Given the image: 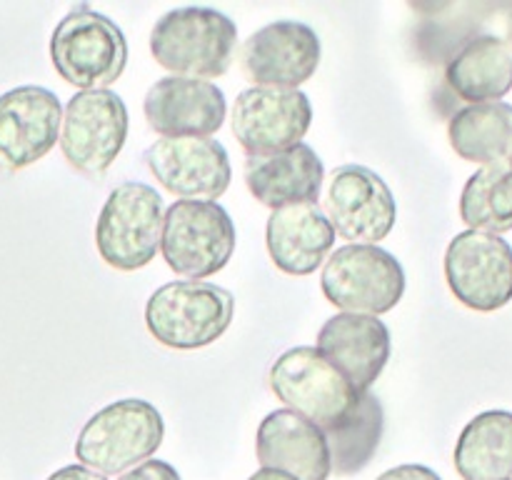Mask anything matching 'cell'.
I'll list each match as a JSON object with an SVG mask.
<instances>
[{
	"label": "cell",
	"mask_w": 512,
	"mask_h": 480,
	"mask_svg": "<svg viewBox=\"0 0 512 480\" xmlns=\"http://www.w3.org/2000/svg\"><path fill=\"white\" fill-rule=\"evenodd\" d=\"M235 223L213 200H175L163 218L160 253L170 270L185 278L220 273L235 253Z\"/></svg>",
	"instance_id": "obj_6"
},
{
	"label": "cell",
	"mask_w": 512,
	"mask_h": 480,
	"mask_svg": "<svg viewBox=\"0 0 512 480\" xmlns=\"http://www.w3.org/2000/svg\"><path fill=\"white\" fill-rule=\"evenodd\" d=\"M238 48V28L215 8H175L150 33V53L178 78H220Z\"/></svg>",
	"instance_id": "obj_1"
},
{
	"label": "cell",
	"mask_w": 512,
	"mask_h": 480,
	"mask_svg": "<svg viewBox=\"0 0 512 480\" xmlns=\"http://www.w3.org/2000/svg\"><path fill=\"white\" fill-rule=\"evenodd\" d=\"M448 138L455 153L468 163L508 165L512 160V105H465L450 118Z\"/></svg>",
	"instance_id": "obj_23"
},
{
	"label": "cell",
	"mask_w": 512,
	"mask_h": 480,
	"mask_svg": "<svg viewBox=\"0 0 512 480\" xmlns=\"http://www.w3.org/2000/svg\"><path fill=\"white\" fill-rule=\"evenodd\" d=\"M63 105L40 85H20L0 95V170L38 163L60 140Z\"/></svg>",
	"instance_id": "obj_14"
},
{
	"label": "cell",
	"mask_w": 512,
	"mask_h": 480,
	"mask_svg": "<svg viewBox=\"0 0 512 480\" xmlns=\"http://www.w3.org/2000/svg\"><path fill=\"white\" fill-rule=\"evenodd\" d=\"M325 213L335 233L350 240V245H378L395 228L398 203L375 170L340 165L328 180Z\"/></svg>",
	"instance_id": "obj_11"
},
{
	"label": "cell",
	"mask_w": 512,
	"mask_h": 480,
	"mask_svg": "<svg viewBox=\"0 0 512 480\" xmlns=\"http://www.w3.org/2000/svg\"><path fill=\"white\" fill-rule=\"evenodd\" d=\"M460 218L478 233L500 235L512 230L510 165H488L470 175L460 195Z\"/></svg>",
	"instance_id": "obj_25"
},
{
	"label": "cell",
	"mask_w": 512,
	"mask_h": 480,
	"mask_svg": "<svg viewBox=\"0 0 512 480\" xmlns=\"http://www.w3.org/2000/svg\"><path fill=\"white\" fill-rule=\"evenodd\" d=\"M235 313V298L225 288L200 280H175L150 295L145 325L165 348L195 350L215 343Z\"/></svg>",
	"instance_id": "obj_4"
},
{
	"label": "cell",
	"mask_w": 512,
	"mask_h": 480,
	"mask_svg": "<svg viewBox=\"0 0 512 480\" xmlns=\"http://www.w3.org/2000/svg\"><path fill=\"white\" fill-rule=\"evenodd\" d=\"M163 435V415L153 403L115 400L83 425L75 440V458L100 475H118L153 458Z\"/></svg>",
	"instance_id": "obj_2"
},
{
	"label": "cell",
	"mask_w": 512,
	"mask_h": 480,
	"mask_svg": "<svg viewBox=\"0 0 512 480\" xmlns=\"http://www.w3.org/2000/svg\"><path fill=\"white\" fill-rule=\"evenodd\" d=\"M265 243L275 268L283 273L310 275L328 260L335 230L318 203H300L270 213Z\"/></svg>",
	"instance_id": "obj_19"
},
{
	"label": "cell",
	"mask_w": 512,
	"mask_h": 480,
	"mask_svg": "<svg viewBox=\"0 0 512 480\" xmlns=\"http://www.w3.org/2000/svg\"><path fill=\"white\" fill-rule=\"evenodd\" d=\"M505 43H508V48H510V53H512V10H510V15H508V40H505Z\"/></svg>",
	"instance_id": "obj_30"
},
{
	"label": "cell",
	"mask_w": 512,
	"mask_h": 480,
	"mask_svg": "<svg viewBox=\"0 0 512 480\" xmlns=\"http://www.w3.org/2000/svg\"><path fill=\"white\" fill-rule=\"evenodd\" d=\"M325 168L310 145L298 143L283 153L248 155L245 185L268 208H288L300 203H318Z\"/></svg>",
	"instance_id": "obj_20"
},
{
	"label": "cell",
	"mask_w": 512,
	"mask_h": 480,
	"mask_svg": "<svg viewBox=\"0 0 512 480\" xmlns=\"http://www.w3.org/2000/svg\"><path fill=\"white\" fill-rule=\"evenodd\" d=\"M378 480H443L433 468L428 465H398V468H390L380 475Z\"/></svg>",
	"instance_id": "obj_27"
},
{
	"label": "cell",
	"mask_w": 512,
	"mask_h": 480,
	"mask_svg": "<svg viewBox=\"0 0 512 480\" xmlns=\"http://www.w3.org/2000/svg\"><path fill=\"white\" fill-rule=\"evenodd\" d=\"M50 60L65 83L83 90H108L128 63V40L108 15L78 5L50 35Z\"/></svg>",
	"instance_id": "obj_3"
},
{
	"label": "cell",
	"mask_w": 512,
	"mask_h": 480,
	"mask_svg": "<svg viewBox=\"0 0 512 480\" xmlns=\"http://www.w3.org/2000/svg\"><path fill=\"white\" fill-rule=\"evenodd\" d=\"M445 280L455 298L478 313H495L512 300V245L500 235L465 230L445 250Z\"/></svg>",
	"instance_id": "obj_10"
},
{
	"label": "cell",
	"mask_w": 512,
	"mask_h": 480,
	"mask_svg": "<svg viewBox=\"0 0 512 480\" xmlns=\"http://www.w3.org/2000/svg\"><path fill=\"white\" fill-rule=\"evenodd\" d=\"M315 350L343 373L358 393H370L390 358V330L373 315L338 313L318 333Z\"/></svg>",
	"instance_id": "obj_17"
},
{
	"label": "cell",
	"mask_w": 512,
	"mask_h": 480,
	"mask_svg": "<svg viewBox=\"0 0 512 480\" xmlns=\"http://www.w3.org/2000/svg\"><path fill=\"white\" fill-rule=\"evenodd\" d=\"M128 108L113 90H83L68 100L60 123V150L83 175L98 178L123 150Z\"/></svg>",
	"instance_id": "obj_9"
},
{
	"label": "cell",
	"mask_w": 512,
	"mask_h": 480,
	"mask_svg": "<svg viewBox=\"0 0 512 480\" xmlns=\"http://www.w3.org/2000/svg\"><path fill=\"white\" fill-rule=\"evenodd\" d=\"M510 163H512V160H510Z\"/></svg>",
	"instance_id": "obj_31"
},
{
	"label": "cell",
	"mask_w": 512,
	"mask_h": 480,
	"mask_svg": "<svg viewBox=\"0 0 512 480\" xmlns=\"http://www.w3.org/2000/svg\"><path fill=\"white\" fill-rule=\"evenodd\" d=\"M248 480H295V478H290V475L280 473V470H268V468H260L258 473H253V475H250Z\"/></svg>",
	"instance_id": "obj_29"
},
{
	"label": "cell",
	"mask_w": 512,
	"mask_h": 480,
	"mask_svg": "<svg viewBox=\"0 0 512 480\" xmlns=\"http://www.w3.org/2000/svg\"><path fill=\"white\" fill-rule=\"evenodd\" d=\"M243 73L255 88L298 90L320 65V38L300 20H275L240 48Z\"/></svg>",
	"instance_id": "obj_12"
},
{
	"label": "cell",
	"mask_w": 512,
	"mask_h": 480,
	"mask_svg": "<svg viewBox=\"0 0 512 480\" xmlns=\"http://www.w3.org/2000/svg\"><path fill=\"white\" fill-rule=\"evenodd\" d=\"M145 165L165 190L183 200H218L230 185V160L213 138H160L145 150Z\"/></svg>",
	"instance_id": "obj_15"
},
{
	"label": "cell",
	"mask_w": 512,
	"mask_h": 480,
	"mask_svg": "<svg viewBox=\"0 0 512 480\" xmlns=\"http://www.w3.org/2000/svg\"><path fill=\"white\" fill-rule=\"evenodd\" d=\"M258 460L295 480H328L330 448L325 433L293 410H273L258 428Z\"/></svg>",
	"instance_id": "obj_18"
},
{
	"label": "cell",
	"mask_w": 512,
	"mask_h": 480,
	"mask_svg": "<svg viewBox=\"0 0 512 480\" xmlns=\"http://www.w3.org/2000/svg\"><path fill=\"white\" fill-rule=\"evenodd\" d=\"M313 108L303 90L248 88L235 98L233 135L248 155L293 148L310 130Z\"/></svg>",
	"instance_id": "obj_13"
},
{
	"label": "cell",
	"mask_w": 512,
	"mask_h": 480,
	"mask_svg": "<svg viewBox=\"0 0 512 480\" xmlns=\"http://www.w3.org/2000/svg\"><path fill=\"white\" fill-rule=\"evenodd\" d=\"M453 458L463 480H510L512 413L485 410L475 415L460 433Z\"/></svg>",
	"instance_id": "obj_22"
},
{
	"label": "cell",
	"mask_w": 512,
	"mask_h": 480,
	"mask_svg": "<svg viewBox=\"0 0 512 480\" xmlns=\"http://www.w3.org/2000/svg\"><path fill=\"white\" fill-rule=\"evenodd\" d=\"M163 198L148 183H120L105 200L95 225V248L115 270H140L158 255L163 235Z\"/></svg>",
	"instance_id": "obj_7"
},
{
	"label": "cell",
	"mask_w": 512,
	"mask_h": 480,
	"mask_svg": "<svg viewBox=\"0 0 512 480\" xmlns=\"http://www.w3.org/2000/svg\"><path fill=\"white\" fill-rule=\"evenodd\" d=\"M448 85L470 105L498 103L512 90V53L503 38L478 35L455 53L445 70Z\"/></svg>",
	"instance_id": "obj_21"
},
{
	"label": "cell",
	"mask_w": 512,
	"mask_h": 480,
	"mask_svg": "<svg viewBox=\"0 0 512 480\" xmlns=\"http://www.w3.org/2000/svg\"><path fill=\"white\" fill-rule=\"evenodd\" d=\"M48 480H108V478L95 473V470L85 468V465H65V468L55 470Z\"/></svg>",
	"instance_id": "obj_28"
},
{
	"label": "cell",
	"mask_w": 512,
	"mask_h": 480,
	"mask_svg": "<svg viewBox=\"0 0 512 480\" xmlns=\"http://www.w3.org/2000/svg\"><path fill=\"white\" fill-rule=\"evenodd\" d=\"M145 120L163 138H210L223 128L225 93L210 80L160 78L145 95Z\"/></svg>",
	"instance_id": "obj_16"
},
{
	"label": "cell",
	"mask_w": 512,
	"mask_h": 480,
	"mask_svg": "<svg viewBox=\"0 0 512 480\" xmlns=\"http://www.w3.org/2000/svg\"><path fill=\"white\" fill-rule=\"evenodd\" d=\"M320 285L335 308L378 318L403 300L405 270L380 245H343L325 260Z\"/></svg>",
	"instance_id": "obj_8"
},
{
	"label": "cell",
	"mask_w": 512,
	"mask_h": 480,
	"mask_svg": "<svg viewBox=\"0 0 512 480\" xmlns=\"http://www.w3.org/2000/svg\"><path fill=\"white\" fill-rule=\"evenodd\" d=\"M118 480H180V473L165 460H145L135 465L130 473H123Z\"/></svg>",
	"instance_id": "obj_26"
},
{
	"label": "cell",
	"mask_w": 512,
	"mask_h": 480,
	"mask_svg": "<svg viewBox=\"0 0 512 480\" xmlns=\"http://www.w3.org/2000/svg\"><path fill=\"white\" fill-rule=\"evenodd\" d=\"M268 383L288 410L303 415L323 433L345 423L363 395L310 345L280 355L270 368Z\"/></svg>",
	"instance_id": "obj_5"
},
{
	"label": "cell",
	"mask_w": 512,
	"mask_h": 480,
	"mask_svg": "<svg viewBox=\"0 0 512 480\" xmlns=\"http://www.w3.org/2000/svg\"><path fill=\"white\" fill-rule=\"evenodd\" d=\"M383 428V405L373 393H363L353 415L338 428L325 433L330 448V473L355 475L368 468L383 440Z\"/></svg>",
	"instance_id": "obj_24"
}]
</instances>
